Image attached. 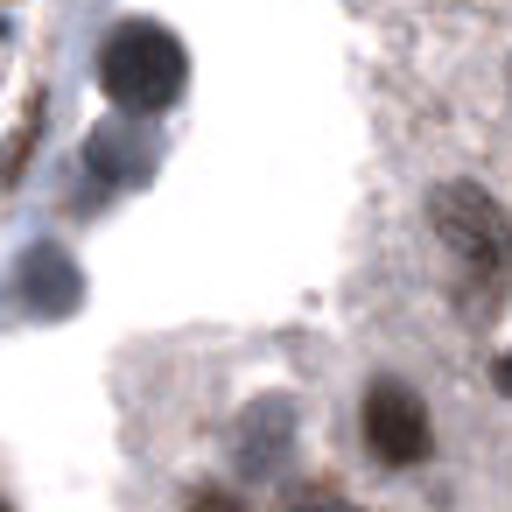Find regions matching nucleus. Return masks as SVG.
I'll list each match as a JSON object with an SVG mask.
<instances>
[{"label": "nucleus", "instance_id": "obj_1", "mask_svg": "<svg viewBox=\"0 0 512 512\" xmlns=\"http://www.w3.org/2000/svg\"><path fill=\"white\" fill-rule=\"evenodd\" d=\"M183 85H190V50H183L176 29H162V22H120L99 43V92L120 113L155 120V113H169L183 99Z\"/></svg>", "mask_w": 512, "mask_h": 512}, {"label": "nucleus", "instance_id": "obj_2", "mask_svg": "<svg viewBox=\"0 0 512 512\" xmlns=\"http://www.w3.org/2000/svg\"><path fill=\"white\" fill-rule=\"evenodd\" d=\"M428 225H435V239L456 253V267L470 281H498L505 274V260H512V218H505V204L491 190H477V183H435L428 190Z\"/></svg>", "mask_w": 512, "mask_h": 512}, {"label": "nucleus", "instance_id": "obj_3", "mask_svg": "<svg viewBox=\"0 0 512 512\" xmlns=\"http://www.w3.org/2000/svg\"><path fill=\"white\" fill-rule=\"evenodd\" d=\"M358 428H365V449L386 463V470H414L428 463L435 449V428H428V407L407 379H372L365 386V407H358Z\"/></svg>", "mask_w": 512, "mask_h": 512}, {"label": "nucleus", "instance_id": "obj_4", "mask_svg": "<svg viewBox=\"0 0 512 512\" xmlns=\"http://www.w3.org/2000/svg\"><path fill=\"white\" fill-rule=\"evenodd\" d=\"M15 302H22L29 316H71V309L85 302V274H78V260H71L64 246L36 239V246L15 260Z\"/></svg>", "mask_w": 512, "mask_h": 512}, {"label": "nucleus", "instance_id": "obj_5", "mask_svg": "<svg viewBox=\"0 0 512 512\" xmlns=\"http://www.w3.org/2000/svg\"><path fill=\"white\" fill-rule=\"evenodd\" d=\"M288 449H295V407H288L281 393L253 400V407L239 414V428H232V463H239L246 477H274V470L288 463Z\"/></svg>", "mask_w": 512, "mask_h": 512}, {"label": "nucleus", "instance_id": "obj_6", "mask_svg": "<svg viewBox=\"0 0 512 512\" xmlns=\"http://www.w3.org/2000/svg\"><path fill=\"white\" fill-rule=\"evenodd\" d=\"M85 169H92L99 183H141V176L155 169V148H148L141 134H127V127H99V134L85 141Z\"/></svg>", "mask_w": 512, "mask_h": 512}, {"label": "nucleus", "instance_id": "obj_7", "mask_svg": "<svg viewBox=\"0 0 512 512\" xmlns=\"http://www.w3.org/2000/svg\"><path fill=\"white\" fill-rule=\"evenodd\" d=\"M36 120H43V92L29 99V113H22V134H15L8 148H0V176H8V183L22 176V155H29V141H36Z\"/></svg>", "mask_w": 512, "mask_h": 512}, {"label": "nucleus", "instance_id": "obj_8", "mask_svg": "<svg viewBox=\"0 0 512 512\" xmlns=\"http://www.w3.org/2000/svg\"><path fill=\"white\" fill-rule=\"evenodd\" d=\"M295 512H365V505H351V498H337V491H302Z\"/></svg>", "mask_w": 512, "mask_h": 512}, {"label": "nucleus", "instance_id": "obj_9", "mask_svg": "<svg viewBox=\"0 0 512 512\" xmlns=\"http://www.w3.org/2000/svg\"><path fill=\"white\" fill-rule=\"evenodd\" d=\"M190 512H246V505H239L232 491H211V484H204V491H190Z\"/></svg>", "mask_w": 512, "mask_h": 512}, {"label": "nucleus", "instance_id": "obj_10", "mask_svg": "<svg viewBox=\"0 0 512 512\" xmlns=\"http://www.w3.org/2000/svg\"><path fill=\"white\" fill-rule=\"evenodd\" d=\"M491 379H498V393H512V351H505V358L491 365Z\"/></svg>", "mask_w": 512, "mask_h": 512}, {"label": "nucleus", "instance_id": "obj_11", "mask_svg": "<svg viewBox=\"0 0 512 512\" xmlns=\"http://www.w3.org/2000/svg\"><path fill=\"white\" fill-rule=\"evenodd\" d=\"M0 36H8V22H0Z\"/></svg>", "mask_w": 512, "mask_h": 512}, {"label": "nucleus", "instance_id": "obj_12", "mask_svg": "<svg viewBox=\"0 0 512 512\" xmlns=\"http://www.w3.org/2000/svg\"><path fill=\"white\" fill-rule=\"evenodd\" d=\"M0 512H8V505H0Z\"/></svg>", "mask_w": 512, "mask_h": 512}]
</instances>
